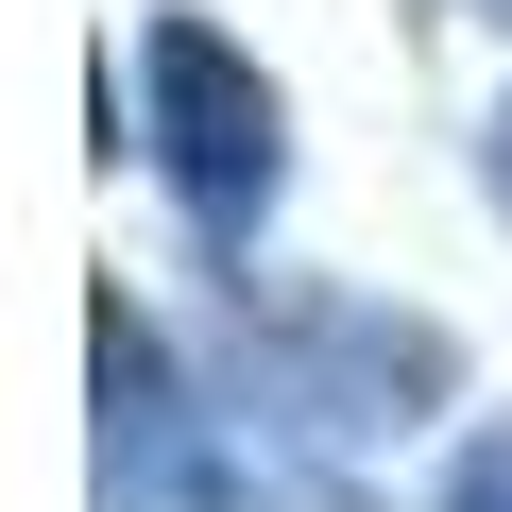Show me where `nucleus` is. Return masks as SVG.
<instances>
[{
    "label": "nucleus",
    "instance_id": "obj_1",
    "mask_svg": "<svg viewBox=\"0 0 512 512\" xmlns=\"http://www.w3.org/2000/svg\"><path fill=\"white\" fill-rule=\"evenodd\" d=\"M222 376H239V410L274 427V444H393V427H427L444 393H461V342L427 325V308H376V291H256L239 274V342H222Z\"/></svg>",
    "mask_w": 512,
    "mask_h": 512
},
{
    "label": "nucleus",
    "instance_id": "obj_2",
    "mask_svg": "<svg viewBox=\"0 0 512 512\" xmlns=\"http://www.w3.org/2000/svg\"><path fill=\"white\" fill-rule=\"evenodd\" d=\"M137 103H154V171H171L188 239H205V256H256V222H274V188H291V103H274V69H256L222 18H154V35H137Z\"/></svg>",
    "mask_w": 512,
    "mask_h": 512
},
{
    "label": "nucleus",
    "instance_id": "obj_3",
    "mask_svg": "<svg viewBox=\"0 0 512 512\" xmlns=\"http://www.w3.org/2000/svg\"><path fill=\"white\" fill-rule=\"evenodd\" d=\"M86 376H103V512H239V444L205 427V393L171 376V342L120 291L86 325Z\"/></svg>",
    "mask_w": 512,
    "mask_h": 512
},
{
    "label": "nucleus",
    "instance_id": "obj_4",
    "mask_svg": "<svg viewBox=\"0 0 512 512\" xmlns=\"http://www.w3.org/2000/svg\"><path fill=\"white\" fill-rule=\"evenodd\" d=\"M444 512H512V427H478V444L444 461Z\"/></svg>",
    "mask_w": 512,
    "mask_h": 512
},
{
    "label": "nucleus",
    "instance_id": "obj_5",
    "mask_svg": "<svg viewBox=\"0 0 512 512\" xmlns=\"http://www.w3.org/2000/svg\"><path fill=\"white\" fill-rule=\"evenodd\" d=\"M478 188H495V222H512V103L478 120Z\"/></svg>",
    "mask_w": 512,
    "mask_h": 512
},
{
    "label": "nucleus",
    "instance_id": "obj_6",
    "mask_svg": "<svg viewBox=\"0 0 512 512\" xmlns=\"http://www.w3.org/2000/svg\"><path fill=\"white\" fill-rule=\"evenodd\" d=\"M461 18H512V0H461Z\"/></svg>",
    "mask_w": 512,
    "mask_h": 512
}]
</instances>
